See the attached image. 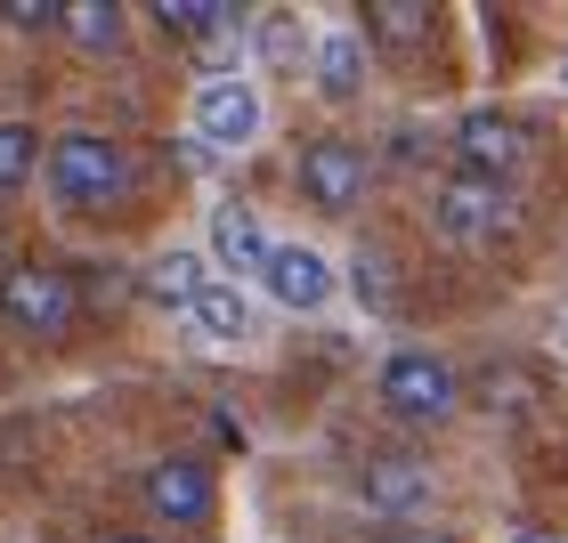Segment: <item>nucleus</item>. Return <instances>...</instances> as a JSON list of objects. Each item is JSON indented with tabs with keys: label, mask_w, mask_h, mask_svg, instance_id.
<instances>
[{
	"label": "nucleus",
	"mask_w": 568,
	"mask_h": 543,
	"mask_svg": "<svg viewBox=\"0 0 568 543\" xmlns=\"http://www.w3.org/2000/svg\"><path fill=\"white\" fill-rule=\"evenodd\" d=\"M366 503L390 511V520L423 511V503H430V462H415V454H374V462H366Z\"/></svg>",
	"instance_id": "obj_10"
},
{
	"label": "nucleus",
	"mask_w": 568,
	"mask_h": 543,
	"mask_svg": "<svg viewBox=\"0 0 568 543\" xmlns=\"http://www.w3.org/2000/svg\"><path fill=\"white\" fill-rule=\"evenodd\" d=\"M349 284H357V300H366L374 317H382V308L398 300V284H390V252H366V244H357V260H349Z\"/></svg>",
	"instance_id": "obj_19"
},
{
	"label": "nucleus",
	"mask_w": 568,
	"mask_h": 543,
	"mask_svg": "<svg viewBox=\"0 0 568 543\" xmlns=\"http://www.w3.org/2000/svg\"><path fill=\"white\" fill-rule=\"evenodd\" d=\"M98 543H154V535H98Z\"/></svg>",
	"instance_id": "obj_24"
},
{
	"label": "nucleus",
	"mask_w": 568,
	"mask_h": 543,
	"mask_svg": "<svg viewBox=\"0 0 568 543\" xmlns=\"http://www.w3.org/2000/svg\"><path fill=\"white\" fill-rule=\"evenodd\" d=\"M58 33H73L82 49H114L122 41V9L114 0H58Z\"/></svg>",
	"instance_id": "obj_16"
},
{
	"label": "nucleus",
	"mask_w": 568,
	"mask_h": 543,
	"mask_svg": "<svg viewBox=\"0 0 568 543\" xmlns=\"http://www.w3.org/2000/svg\"><path fill=\"white\" fill-rule=\"evenodd\" d=\"M455 163L471 178H504L511 163H520V131H511L504 114H463L455 122Z\"/></svg>",
	"instance_id": "obj_9"
},
{
	"label": "nucleus",
	"mask_w": 568,
	"mask_h": 543,
	"mask_svg": "<svg viewBox=\"0 0 568 543\" xmlns=\"http://www.w3.org/2000/svg\"><path fill=\"white\" fill-rule=\"evenodd\" d=\"M455 366L447 357H430V349H398L390 366H382V406L406 413V422H447L455 413Z\"/></svg>",
	"instance_id": "obj_4"
},
{
	"label": "nucleus",
	"mask_w": 568,
	"mask_h": 543,
	"mask_svg": "<svg viewBox=\"0 0 568 543\" xmlns=\"http://www.w3.org/2000/svg\"><path fill=\"white\" fill-rule=\"evenodd\" d=\"M430 219H438V236H447V244H496L504 227H511V195H504V178L455 171V178H438Z\"/></svg>",
	"instance_id": "obj_3"
},
{
	"label": "nucleus",
	"mask_w": 568,
	"mask_h": 543,
	"mask_svg": "<svg viewBox=\"0 0 568 543\" xmlns=\"http://www.w3.org/2000/svg\"><path fill=\"white\" fill-rule=\"evenodd\" d=\"M317 90L325 98H357L366 90V41L357 33H325L317 41Z\"/></svg>",
	"instance_id": "obj_14"
},
{
	"label": "nucleus",
	"mask_w": 568,
	"mask_h": 543,
	"mask_svg": "<svg viewBox=\"0 0 568 543\" xmlns=\"http://www.w3.org/2000/svg\"><path fill=\"white\" fill-rule=\"evenodd\" d=\"M261 284L284 300V308H325L333 300V268H325V252H308V244H268V260H261Z\"/></svg>",
	"instance_id": "obj_8"
},
{
	"label": "nucleus",
	"mask_w": 568,
	"mask_h": 543,
	"mask_svg": "<svg viewBox=\"0 0 568 543\" xmlns=\"http://www.w3.org/2000/svg\"><path fill=\"white\" fill-rule=\"evenodd\" d=\"M252 49H261V65H301L308 33H301V17H261V33H252Z\"/></svg>",
	"instance_id": "obj_20"
},
{
	"label": "nucleus",
	"mask_w": 568,
	"mask_h": 543,
	"mask_svg": "<svg viewBox=\"0 0 568 543\" xmlns=\"http://www.w3.org/2000/svg\"><path fill=\"white\" fill-rule=\"evenodd\" d=\"M41 171H49V195H58L65 212H98V203H114L131 187V163H122V146L106 131H65Z\"/></svg>",
	"instance_id": "obj_1"
},
{
	"label": "nucleus",
	"mask_w": 568,
	"mask_h": 543,
	"mask_svg": "<svg viewBox=\"0 0 568 543\" xmlns=\"http://www.w3.org/2000/svg\"><path fill=\"white\" fill-rule=\"evenodd\" d=\"M212 260L236 268V276H261L268 236H261V219H252L244 203H220V212H212Z\"/></svg>",
	"instance_id": "obj_12"
},
{
	"label": "nucleus",
	"mask_w": 568,
	"mask_h": 543,
	"mask_svg": "<svg viewBox=\"0 0 568 543\" xmlns=\"http://www.w3.org/2000/svg\"><path fill=\"white\" fill-rule=\"evenodd\" d=\"M560 349H568V317H560Z\"/></svg>",
	"instance_id": "obj_26"
},
{
	"label": "nucleus",
	"mask_w": 568,
	"mask_h": 543,
	"mask_svg": "<svg viewBox=\"0 0 568 543\" xmlns=\"http://www.w3.org/2000/svg\"><path fill=\"white\" fill-rule=\"evenodd\" d=\"M0 317H9L17 332H41V341H58V332H73V317H82V293H73L65 268L17 260L9 276H0Z\"/></svg>",
	"instance_id": "obj_2"
},
{
	"label": "nucleus",
	"mask_w": 568,
	"mask_h": 543,
	"mask_svg": "<svg viewBox=\"0 0 568 543\" xmlns=\"http://www.w3.org/2000/svg\"><path fill=\"white\" fill-rule=\"evenodd\" d=\"M398 543H455V535H447V527H406Z\"/></svg>",
	"instance_id": "obj_22"
},
{
	"label": "nucleus",
	"mask_w": 568,
	"mask_h": 543,
	"mask_svg": "<svg viewBox=\"0 0 568 543\" xmlns=\"http://www.w3.org/2000/svg\"><path fill=\"white\" fill-rule=\"evenodd\" d=\"M366 146H349V139H308L301 146V203L308 212H325V219H342L357 212V195H366Z\"/></svg>",
	"instance_id": "obj_5"
},
{
	"label": "nucleus",
	"mask_w": 568,
	"mask_h": 543,
	"mask_svg": "<svg viewBox=\"0 0 568 543\" xmlns=\"http://www.w3.org/2000/svg\"><path fill=\"white\" fill-rule=\"evenodd\" d=\"M560 90H568V49H560Z\"/></svg>",
	"instance_id": "obj_25"
},
{
	"label": "nucleus",
	"mask_w": 568,
	"mask_h": 543,
	"mask_svg": "<svg viewBox=\"0 0 568 543\" xmlns=\"http://www.w3.org/2000/svg\"><path fill=\"white\" fill-rule=\"evenodd\" d=\"M511 543H552V535H536V527H520V535H511Z\"/></svg>",
	"instance_id": "obj_23"
},
{
	"label": "nucleus",
	"mask_w": 568,
	"mask_h": 543,
	"mask_svg": "<svg viewBox=\"0 0 568 543\" xmlns=\"http://www.w3.org/2000/svg\"><path fill=\"white\" fill-rule=\"evenodd\" d=\"M41 163V131L33 122H0V195H17Z\"/></svg>",
	"instance_id": "obj_18"
},
{
	"label": "nucleus",
	"mask_w": 568,
	"mask_h": 543,
	"mask_svg": "<svg viewBox=\"0 0 568 543\" xmlns=\"http://www.w3.org/2000/svg\"><path fill=\"white\" fill-rule=\"evenodd\" d=\"M195 139H203V146H220V154L252 146V139H261V90L236 82V73L203 82V90H195Z\"/></svg>",
	"instance_id": "obj_7"
},
{
	"label": "nucleus",
	"mask_w": 568,
	"mask_h": 543,
	"mask_svg": "<svg viewBox=\"0 0 568 543\" xmlns=\"http://www.w3.org/2000/svg\"><path fill=\"white\" fill-rule=\"evenodd\" d=\"M187 325L203 332V341L236 349V341H252V300L236 293V284H203V293L187 300Z\"/></svg>",
	"instance_id": "obj_11"
},
{
	"label": "nucleus",
	"mask_w": 568,
	"mask_h": 543,
	"mask_svg": "<svg viewBox=\"0 0 568 543\" xmlns=\"http://www.w3.org/2000/svg\"><path fill=\"white\" fill-rule=\"evenodd\" d=\"M163 33H195V41H220V33H236V9L227 0H163Z\"/></svg>",
	"instance_id": "obj_17"
},
{
	"label": "nucleus",
	"mask_w": 568,
	"mask_h": 543,
	"mask_svg": "<svg viewBox=\"0 0 568 543\" xmlns=\"http://www.w3.org/2000/svg\"><path fill=\"white\" fill-rule=\"evenodd\" d=\"M139 495L154 520H171V527H212V471L187 454H163V462H146V479H139Z\"/></svg>",
	"instance_id": "obj_6"
},
{
	"label": "nucleus",
	"mask_w": 568,
	"mask_h": 543,
	"mask_svg": "<svg viewBox=\"0 0 568 543\" xmlns=\"http://www.w3.org/2000/svg\"><path fill=\"white\" fill-rule=\"evenodd\" d=\"M203 252H163V260H146V300H163V308H187L203 293Z\"/></svg>",
	"instance_id": "obj_15"
},
{
	"label": "nucleus",
	"mask_w": 568,
	"mask_h": 543,
	"mask_svg": "<svg viewBox=\"0 0 568 543\" xmlns=\"http://www.w3.org/2000/svg\"><path fill=\"white\" fill-rule=\"evenodd\" d=\"M366 41H382L390 58H406V49L430 41V9H423V0H374V9H366Z\"/></svg>",
	"instance_id": "obj_13"
},
{
	"label": "nucleus",
	"mask_w": 568,
	"mask_h": 543,
	"mask_svg": "<svg viewBox=\"0 0 568 543\" xmlns=\"http://www.w3.org/2000/svg\"><path fill=\"white\" fill-rule=\"evenodd\" d=\"M0 17L24 24V33H49V24H58V0H0Z\"/></svg>",
	"instance_id": "obj_21"
}]
</instances>
